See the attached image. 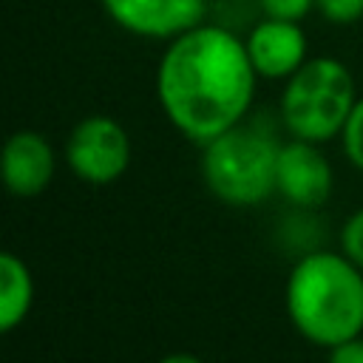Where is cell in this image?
I'll list each match as a JSON object with an SVG mask.
<instances>
[{
    "label": "cell",
    "instance_id": "obj_16",
    "mask_svg": "<svg viewBox=\"0 0 363 363\" xmlns=\"http://www.w3.org/2000/svg\"><path fill=\"white\" fill-rule=\"evenodd\" d=\"M156 363H204V360L199 354H193V352H170V354L159 357Z\"/></svg>",
    "mask_w": 363,
    "mask_h": 363
},
{
    "label": "cell",
    "instance_id": "obj_5",
    "mask_svg": "<svg viewBox=\"0 0 363 363\" xmlns=\"http://www.w3.org/2000/svg\"><path fill=\"white\" fill-rule=\"evenodd\" d=\"M62 156L79 182L91 187H108L128 173L133 142L119 119L108 113H88L65 136Z\"/></svg>",
    "mask_w": 363,
    "mask_h": 363
},
{
    "label": "cell",
    "instance_id": "obj_15",
    "mask_svg": "<svg viewBox=\"0 0 363 363\" xmlns=\"http://www.w3.org/2000/svg\"><path fill=\"white\" fill-rule=\"evenodd\" d=\"M326 363H363V335L326 349Z\"/></svg>",
    "mask_w": 363,
    "mask_h": 363
},
{
    "label": "cell",
    "instance_id": "obj_3",
    "mask_svg": "<svg viewBox=\"0 0 363 363\" xmlns=\"http://www.w3.org/2000/svg\"><path fill=\"white\" fill-rule=\"evenodd\" d=\"M281 142L252 122H241L227 133L201 145V182L227 207L252 210L275 193V162Z\"/></svg>",
    "mask_w": 363,
    "mask_h": 363
},
{
    "label": "cell",
    "instance_id": "obj_9",
    "mask_svg": "<svg viewBox=\"0 0 363 363\" xmlns=\"http://www.w3.org/2000/svg\"><path fill=\"white\" fill-rule=\"evenodd\" d=\"M3 184L17 199H34L45 193L57 173L54 145L31 128L14 130L3 145Z\"/></svg>",
    "mask_w": 363,
    "mask_h": 363
},
{
    "label": "cell",
    "instance_id": "obj_8",
    "mask_svg": "<svg viewBox=\"0 0 363 363\" xmlns=\"http://www.w3.org/2000/svg\"><path fill=\"white\" fill-rule=\"evenodd\" d=\"M244 45L261 79L286 82L309 60V40L298 20L261 17L247 31Z\"/></svg>",
    "mask_w": 363,
    "mask_h": 363
},
{
    "label": "cell",
    "instance_id": "obj_6",
    "mask_svg": "<svg viewBox=\"0 0 363 363\" xmlns=\"http://www.w3.org/2000/svg\"><path fill=\"white\" fill-rule=\"evenodd\" d=\"M335 190V170L320 145L306 139H286L278 147L275 193L301 213L320 210Z\"/></svg>",
    "mask_w": 363,
    "mask_h": 363
},
{
    "label": "cell",
    "instance_id": "obj_1",
    "mask_svg": "<svg viewBox=\"0 0 363 363\" xmlns=\"http://www.w3.org/2000/svg\"><path fill=\"white\" fill-rule=\"evenodd\" d=\"M258 79L244 37L204 20L164 43L156 102L173 130L201 147L250 116Z\"/></svg>",
    "mask_w": 363,
    "mask_h": 363
},
{
    "label": "cell",
    "instance_id": "obj_12",
    "mask_svg": "<svg viewBox=\"0 0 363 363\" xmlns=\"http://www.w3.org/2000/svg\"><path fill=\"white\" fill-rule=\"evenodd\" d=\"M337 238H340V252L354 267L363 269V207H357V210H352L346 216V221L340 224Z\"/></svg>",
    "mask_w": 363,
    "mask_h": 363
},
{
    "label": "cell",
    "instance_id": "obj_10",
    "mask_svg": "<svg viewBox=\"0 0 363 363\" xmlns=\"http://www.w3.org/2000/svg\"><path fill=\"white\" fill-rule=\"evenodd\" d=\"M34 272L14 250H3L0 255V332L11 335L20 329L34 306Z\"/></svg>",
    "mask_w": 363,
    "mask_h": 363
},
{
    "label": "cell",
    "instance_id": "obj_11",
    "mask_svg": "<svg viewBox=\"0 0 363 363\" xmlns=\"http://www.w3.org/2000/svg\"><path fill=\"white\" fill-rule=\"evenodd\" d=\"M340 147L346 162L363 173V96H357L343 130H340Z\"/></svg>",
    "mask_w": 363,
    "mask_h": 363
},
{
    "label": "cell",
    "instance_id": "obj_7",
    "mask_svg": "<svg viewBox=\"0 0 363 363\" xmlns=\"http://www.w3.org/2000/svg\"><path fill=\"white\" fill-rule=\"evenodd\" d=\"M102 11L128 34L170 43L204 23L210 0H99Z\"/></svg>",
    "mask_w": 363,
    "mask_h": 363
},
{
    "label": "cell",
    "instance_id": "obj_2",
    "mask_svg": "<svg viewBox=\"0 0 363 363\" xmlns=\"http://www.w3.org/2000/svg\"><path fill=\"white\" fill-rule=\"evenodd\" d=\"M289 326L312 346L332 349L363 335V269L340 250H306L284 284Z\"/></svg>",
    "mask_w": 363,
    "mask_h": 363
},
{
    "label": "cell",
    "instance_id": "obj_4",
    "mask_svg": "<svg viewBox=\"0 0 363 363\" xmlns=\"http://www.w3.org/2000/svg\"><path fill=\"white\" fill-rule=\"evenodd\" d=\"M354 77L337 57H309L281 88L278 119L292 139L326 145L340 136L354 102Z\"/></svg>",
    "mask_w": 363,
    "mask_h": 363
},
{
    "label": "cell",
    "instance_id": "obj_13",
    "mask_svg": "<svg viewBox=\"0 0 363 363\" xmlns=\"http://www.w3.org/2000/svg\"><path fill=\"white\" fill-rule=\"evenodd\" d=\"M315 9L335 26H352L363 17V0H315Z\"/></svg>",
    "mask_w": 363,
    "mask_h": 363
},
{
    "label": "cell",
    "instance_id": "obj_14",
    "mask_svg": "<svg viewBox=\"0 0 363 363\" xmlns=\"http://www.w3.org/2000/svg\"><path fill=\"white\" fill-rule=\"evenodd\" d=\"M264 17H281V20H303L309 11H315V0H258Z\"/></svg>",
    "mask_w": 363,
    "mask_h": 363
}]
</instances>
